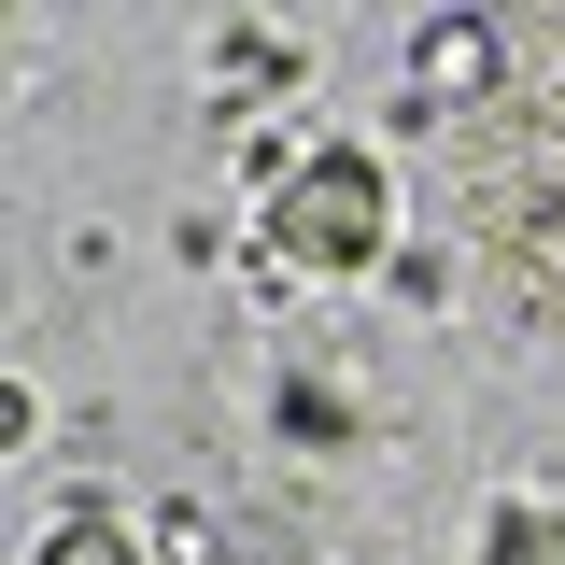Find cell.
<instances>
[{"instance_id":"6da1fadb","label":"cell","mask_w":565,"mask_h":565,"mask_svg":"<svg viewBox=\"0 0 565 565\" xmlns=\"http://www.w3.org/2000/svg\"><path fill=\"white\" fill-rule=\"evenodd\" d=\"M43 565H114V537H99V523H71V537H57Z\"/></svg>"}]
</instances>
